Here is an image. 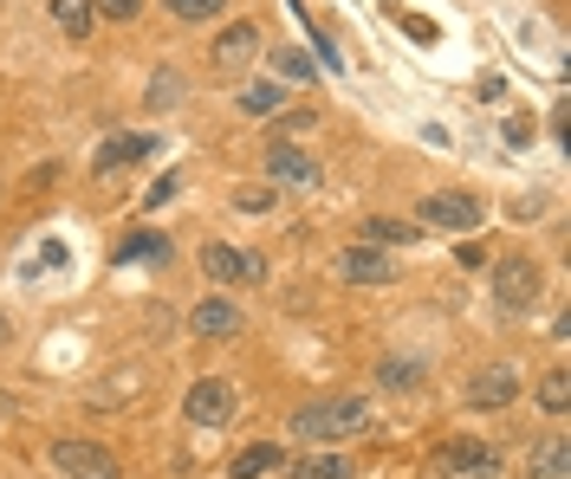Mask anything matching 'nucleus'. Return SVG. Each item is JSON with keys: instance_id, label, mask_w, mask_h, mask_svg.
<instances>
[{"instance_id": "obj_1", "label": "nucleus", "mask_w": 571, "mask_h": 479, "mask_svg": "<svg viewBox=\"0 0 571 479\" xmlns=\"http://www.w3.org/2000/svg\"><path fill=\"white\" fill-rule=\"evenodd\" d=\"M370 428V395H318L292 415V434L305 447H331V441H351Z\"/></svg>"}, {"instance_id": "obj_2", "label": "nucleus", "mask_w": 571, "mask_h": 479, "mask_svg": "<svg viewBox=\"0 0 571 479\" xmlns=\"http://www.w3.org/2000/svg\"><path fill=\"white\" fill-rule=\"evenodd\" d=\"M539 285H546V279H539L533 259H500V266H494V305H500L507 318L533 311V305H539Z\"/></svg>"}, {"instance_id": "obj_3", "label": "nucleus", "mask_w": 571, "mask_h": 479, "mask_svg": "<svg viewBox=\"0 0 571 479\" xmlns=\"http://www.w3.org/2000/svg\"><path fill=\"white\" fill-rule=\"evenodd\" d=\"M202 272H208L215 285H260V279H267V259H260V253H241V246H228V240H208V246H202Z\"/></svg>"}, {"instance_id": "obj_4", "label": "nucleus", "mask_w": 571, "mask_h": 479, "mask_svg": "<svg viewBox=\"0 0 571 479\" xmlns=\"http://www.w3.org/2000/svg\"><path fill=\"white\" fill-rule=\"evenodd\" d=\"M182 415H189V428H228V415H234L228 376H195L189 395H182Z\"/></svg>"}, {"instance_id": "obj_5", "label": "nucleus", "mask_w": 571, "mask_h": 479, "mask_svg": "<svg viewBox=\"0 0 571 479\" xmlns=\"http://www.w3.org/2000/svg\"><path fill=\"white\" fill-rule=\"evenodd\" d=\"M423 228L474 234V228H481V201H474L467 188H435V195H423Z\"/></svg>"}, {"instance_id": "obj_6", "label": "nucleus", "mask_w": 571, "mask_h": 479, "mask_svg": "<svg viewBox=\"0 0 571 479\" xmlns=\"http://www.w3.org/2000/svg\"><path fill=\"white\" fill-rule=\"evenodd\" d=\"M331 272H338L344 285H390V279H397L390 253H384V246H364V240H351V246L331 259Z\"/></svg>"}, {"instance_id": "obj_7", "label": "nucleus", "mask_w": 571, "mask_h": 479, "mask_svg": "<svg viewBox=\"0 0 571 479\" xmlns=\"http://www.w3.org/2000/svg\"><path fill=\"white\" fill-rule=\"evenodd\" d=\"M52 467L65 479H124L118 460H111L98 441H52Z\"/></svg>"}, {"instance_id": "obj_8", "label": "nucleus", "mask_w": 571, "mask_h": 479, "mask_svg": "<svg viewBox=\"0 0 571 479\" xmlns=\"http://www.w3.org/2000/svg\"><path fill=\"white\" fill-rule=\"evenodd\" d=\"M461 474H467V479H474V474H494V447L461 434V441H448V447L428 460V479H461Z\"/></svg>"}, {"instance_id": "obj_9", "label": "nucleus", "mask_w": 571, "mask_h": 479, "mask_svg": "<svg viewBox=\"0 0 571 479\" xmlns=\"http://www.w3.org/2000/svg\"><path fill=\"white\" fill-rule=\"evenodd\" d=\"M513 395H520V376H513L507 363H494V369L467 376V389H461V402H467V408H507Z\"/></svg>"}, {"instance_id": "obj_10", "label": "nucleus", "mask_w": 571, "mask_h": 479, "mask_svg": "<svg viewBox=\"0 0 571 479\" xmlns=\"http://www.w3.org/2000/svg\"><path fill=\"white\" fill-rule=\"evenodd\" d=\"M143 156H156V136L149 130H118V136H105L98 143V175H111V169H124V162H143Z\"/></svg>"}, {"instance_id": "obj_11", "label": "nucleus", "mask_w": 571, "mask_h": 479, "mask_svg": "<svg viewBox=\"0 0 571 479\" xmlns=\"http://www.w3.org/2000/svg\"><path fill=\"white\" fill-rule=\"evenodd\" d=\"M274 474H286L280 441H254V447H241V454L228 460V479H274Z\"/></svg>"}, {"instance_id": "obj_12", "label": "nucleus", "mask_w": 571, "mask_h": 479, "mask_svg": "<svg viewBox=\"0 0 571 479\" xmlns=\"http://www.w3.org/2000/svg\"><path fill=\"white\" fill-rule=\"evenodd\" d=\"M189 331H195V337H234V331H241V311H234L228 298H202V305L189 311Z\"/></svg>"}, {"instance_id": "obj_13", "label": "nucleus", "mask_w": 571, "mask_h": 479, "mask_svg": "<svg viewBox=\"0 0 571 479\" xmlns=\"http://www.w3.org/2000/svg\"><path fill=\"white\" fill-rule=\"evenodd\" d=\"M254 52H260V26H254V20H234V26L215 39V65H247Z\"/></svg>"}, {"instance_id": "obj_14", "label": "nucleus", "mask_w": 571, "mask_h": 479, "mask_svg": "<svg viewBox=\"0 0 571 479\" xmlns=\"http://www.w3.org/2000/svg\"><path fill=\"white\" fill-rule=\"evenodd\" d=\"M267 175H274V182H292V188H318V162H305V156L286 149V143L267 149Z\"/></svg>"}, {"instance_id": "obj_15", "label": "nucleus", "mask_w": 571, "mask_h": 479, "mask_svg": "<svg viewBox=\"0 0 571 479\" xmlns=\"http://www.w3.org/2000/svg\"><path fill=\"white\" fill-rule=\"evenodd\" d=\"M377 382H384L390 395H416V389L428 382V363L423 357H384L377 363Z\"/></svg>"}, {"instance_id": "obj_16", "label": "nucleus", "mask_w": 571, "mask_h": 479, "mask_svg": "<svg viewBox=\"0 0 571 479\" xmlns=\"http://www.w3.org/2000/svg\"><path fill=\"white\" fill-rule=\"evenodd\" d=\"M364 246H410V240H423V228H410V221H390V214H370L364 228H357Z\"/></svg>"}, {"instance_id": "obj_17", "label": "nucleus", "mask_w": 571, "mask_h": 479, "mask_svg": "<svg viewBox=\"0 0 571 479\" xmlns=\"http://www.w3.org/2000/svg\"><path fill=\"white\" fill-rule=\"evenodd\" d=\"M286 474L292 479H357V467H351L344 454H305V460H292Z\"/></svg>"}, {"instance_id": "obj_18", "label": "nucleus", "mask_w": 571, "mask_h": 479, "mask_svg": "<svg viewBox=\"0 0 571 479\" xmlns=\"http://www.w3.org/2000/svg\"><path fill=\"white\" fill-rule=\"evenodd\" d=\"M526 474L533 479H566V434L552 428L539 447H533V460H526Z\"/></svg>"}, {"instance_id": "obj_19", "label": "nucleus", "mask_w": 571, "mask_h": 479, "mask_svg": "<svg viewBox=\"0 0 571 479\" xmlns=\"http://www.w3.org/2000/svg\"><path fill=\"white\" fill-rule=\"evenodd\" d=\"M46 13H52V26H59L65 39H85V33H92V20H98V13H92V0H52Z\"/></svg>"}, {"instance_id": "obj_20", "label": "nucleus", "mask_w": 571, "mask_h": 479, "mask_svg": "<svg viewBox=\"0 0 571 479\" xmlns=\"http://www.w3.org/2000/svg\"><path fill=\"white\" fill-rule=\"evenodd\" d=\"M280 105H286V91L274 85V78H260V85H247V91H241V111H254V118H274Z\"/></svg>"}, {"instance_id": "obj_21", "label": "nucleus", "mask_w": 571, "mask_h": 479, "mask_svg": "<svg viewBox=\"0 0 571 479\" xmlns=\"http://www.w3.org/2000/svg\"><path fill=\"white\" fill-rule=\"evenodd\" d=\"M539 408H546V415H566L571 408V369H552V376L539 382Z\"/></svg>"}, {"instance_id": "obj_22", "label": "nucleus", "mask_w": 571, "mask_h": 479, "mask_svg": "<svg viewBox=\"0 0 571 479\" xmlns=\"http://www.w3.org/2000/svg\"><path fill=\"white\" fill-rule=\"evenodd\" d=\"M234 208H241V214H267V208H274V182H247V188H234Z\"/></svg>"}, {"instance_id": "obj_23", "label": "nucleus", "mask_w": 571, "mask_h": 479, "mask_svg": "<svg viewBox=\"0 0 571 479\" xmlns=\"http://www.w3.org/2000/svg\"><path fill=\"white\" fill-rule=\"evenodd\" d=\"M118 259H169V240H162V234H137V240L118 246Z\"/></svg>"}, {"instance_id": "obj_24", "label": "nucleus", "mask_w": 571, "mask_h": 479, "mask_svg": "<svg viewBox=\"0 0 571 479\" xmlns=\"http://www.w3.org/2000/svg\"><path fill=\"white\" fill-rule=\"evenodd\" d=\"M274 65H280L286 78H312V72H318V65H312V59H305L299 46H286V52H274Z\"/></svg>"}, {"instance_id": "obj_25", "label": "nucleus", "mask_w": 571, "mask_h": 479, "mask_svg": "<svg viewBox=\"0 0 571 479\" xmlns=\"http://www.w3.org/2000/svg\"><path fill=\"white\" fill-rule=\"evenodd\" d=\"M169 13L175 20H208V13H221V0H169Z\"/></svg>"}, {"instance_id": "obj_26", "label": "nucleus", "mask_w": 571, "mask_h": 479, "mask_svg": "<svg viewBox=\"0 0 571 479\" xmlns=\"http://www.w3.org/2000/svg\"><path fill=\"white\" fill-rule=\"evenodd\" d=\"M143 0H92V13H105V20H137Z\"/></svg>"}, {"instance_id": "obj_27", "label": "nucleus", "mask_w": 571, "mask_h": 479, "mask_svg": "<svg viewBox=\"0 0 571 479\" xmlns=\"http://www.w3.org/2000/svg\"><path fill=\"white\" fill-rule=\"evenodd\" d=\"M52 175H59V162H39V169H33V175H26V188H33V195H39V188H52Z\"/></svg>"}, {"instance_id": "obj_28", "label": "nucleus", "mask_w": 571, "mask_h": 479, "mask_svg": "<svg viewBox=\"0 0 571 479\" xmlns=\"http://www.w3.org/2000/svg\"><path fill=\"white\" fill-rule=\"evenodd\" d=\"M175 91H182V85H175V78H156V85H149V105H169V98H175Z\"/></svg>"}, {"instance_id": "obj_29", "label": "nucleus", "mask_w": 571, "mask_h": 479, "mask_svg": "<svg viewBox=\"0 0 571 479\" xmlns=\"http://www.w3.org/2000/svg\"><path fill=\"white\" fill-rule=\"evenodd\" d=\"M169 195H175V175H162V182H156V188H149V195H143V201H149V208H162V201H169Z\"/></svg>"}, {"instance_id": "obj_30", "label": "nucleus", "mask_w": 571, "mask_h": 479, "mask_svg": "<svg viewBox=\"0 0 571 479\" xmlns=\"http://www.w3.org/2000/svg\"><path fill=\"white\" fill-rule=\"evenodd\" d=\"M0 344H7V311H0Z\"/></svg>"}]
</instances>
